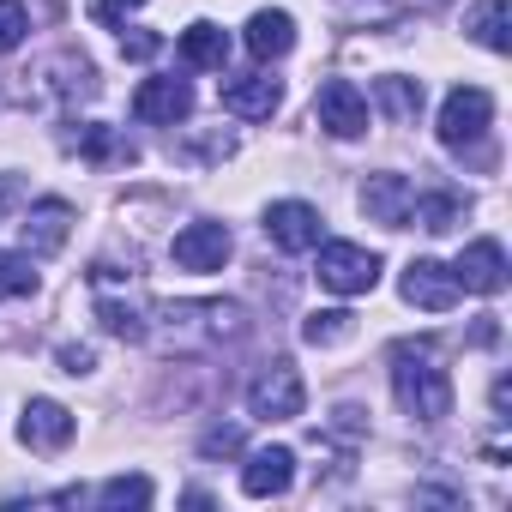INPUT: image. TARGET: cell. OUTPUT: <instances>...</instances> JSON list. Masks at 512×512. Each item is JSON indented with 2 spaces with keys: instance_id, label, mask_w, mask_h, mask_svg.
Wrapping results in <instances>:
<instances>
[{
  "instance_id": "obj_1",
  "label": "cell",
  "mask_w": 512,
  "mask_h": 512,
  "mask_svg": "<svg viewBox=\"0 0 512 512\" xmlns=\"http://www.w3.org/2000/svg\"><path fill=\"white\" fill-rule=\"evenodd\" d=\"M392 398H398V410L416 416V422H446V416H452V374H446L428 350L398 344V350H392Z\"/></svg>"
},
{
  "instance_id": "obj_2",
  "label": "cell",
  "mask_w": 512,
  "mask_h": 512,
  "mask_svg": "<svg viewBox=\"0 0 512 512\" xmlns=\"http://www.w3.org/2000/svg\"><path fill=\"white\" fill-rule=\"evenodd\" d=\"M380 284V253L362 241H326L320 247V290L332 296H368Z\"/></svg>"
},
{
  "instance_id": "obj_3",
  "label": "cell",
  "mask_w": 512,
  "mask_h": 512,
  "mask_svg": "<svg viewBox=\"0 0 512 512\" xmlns=\"http://www.w3.org/2000/svg\"><path fill=\"white\" fill-rule=\"evenodd\" d=\"M247 410L260 416V422H296L302 410H308V386H302V374H296V362H272L260 380L247 386Z\"/></svg>"
},
{
  "instance_id": "obj_4",
  "label": "cell",
  "mask_w": 512,
  "mask_h": 512,
  "mask_svg": "<svg viewBox=\"0 0 512 512\" xmlns=\"http://www.w3.org/2000/svg\"><path fill=\"white\" fill-rule=\"evenodd\" d=\"M488 121H494V97L482 85L446 91V103H440V145L446 151H464V145H476L488 133Z\"/></svg>"
},
{
  "instance_id": "obj_5",
  "label": "cell",
  "mask_w": 512,
  "mask_h": 512,
  "mask_svg": "<svg viewBox=\"0 0 512 512\" xmlns=\"http://www.w3.org/2000/svg\"><path fill=\"white\" fill-rule=\"evenodd\" d=\"M314 121H320L332 139H362V133H368V97H362L350 79H326L320 97H314Z\"/></svg>"
},
{
  "instance_id": "obj_6",
  "label": "cell",
  "mask_w": 512,
  "mask_h": 512,
  "mask_svg": "<svg viewBox=\"0 0 512 512\" xmlns=\"http://www.w3.org/2000/svg\"><path fill=\"white\" fill-rule=\"evenodd\" d=\"M446 272H452V284L470 290V296H500V290H506V247H500L494 235H482V241H470V247L458 253V266H446Z\"/></svg>"
},
{
  "instance_id": "obj_7",
  "label": "cell",
  "mask_w": 512,
  "mask_h": 512,
  "mask_svg": "<svg viewBox=\"0 0 512 512\" xmlns=\"http://www.w3.org/2000/svg\"><path fill=\"white\" fill-rule=\"evenodd\" d=\"M229 253H235V241H229L223 223H187V229L169 241V260H175L181 272H223Z\"/></svg>"
},
{
  "instance_id": "obj_8",
  "label": "cell",
  "mask_w": 512,
  "mask_h": 512,
  "mask_svg": "<svg viewBox=\"0 0 512 512\" xmlns=\"http://www.w3.org/2000/svg\"><path fill=\"white\" fill-rule=\"evenodd\" d=\"M320 211L308 205V199H278L272 211H266V235H272V247H284V253H314L320 247Z\"/></svg>"
},
{
  "instance_id": "obj_9",
  "label": "cell",
  "mask_w": 512,
  "mask_h": 512,
  "mask_svg": "<svg viewBox=\"0 0 512 512\" xmlns=\"http://www.w3.org/2000/svg\"><path fill=\"white\" fill-rule=\"evenodd\" d=\"M73 434H79V416H73L67 404H55V398H31L25 416H19V440H25L31 452H61Z\"/></svg>"
},
{
  "instance_id": "obj_10",
  "label": "cell",
  "mask_w": 512,
  "mask_h": 512,
  "mask_svg": "<svg viewBox=\"0 0 512 512\" xmlns=\"http://www.w3.org/2000/svg\"><path fill=\"white\" fill-rule=\"evenodd\" d=\"M133 115H139L145 127H175V121L193 115V85H187V79H145V85L133 91Z\"/></svg>"
},
{
  "instance_id": "obj_11",
  "label": "cell",
  "mask_w": 512,
  "mask_h": 512,
  "mask_svg": "<svg viewBox=\"0 0 512 512\" xmlns=\"http://www.w3.org/2000/svg\"><path fill=\"white\" fill-rule=\"evenodd\" d=\"M290 482H296V452H290V446H260V452H247V464H241V494L272 500V494H290Z\"/></svg>"
},
{
  "instance_id": "obj_12",
  "label": "cell",
  "mask_w": 512,
  "mask_h": 512,
  "mask_svg": "<svg viewBox=\"0 0 512 512\" xmlns=\"http://www.w3.org/2000/svg\"><path fill=\"white\" fill-rule=\"evenodd\" d=\"M278 103H284V85H278L272 73H241V79L223 85V109H229L235 121H272Z\"/></svg>"
},
{
  "instance_id": "obj_13",
  "label": "cell",
  "mask_w": 512,
  "mask_h": 512,
  "mask_svg": "<svg viewBox=\"0 0 512 512\" xmlns=\"http://www.w3.org/2000/svg\"><path fill=\"white\" fill-rule=\"evenodd\" d=\"M25 253L31 260H43V253H61L67 247V235H73V205L67 199H37L31 211H25Z\"/></svg>"
},
{
  "instance_id": "obj_14",
  "label": "cell",
  "mask_w": 512,
  "mask_h": 512,
  "mask_svg": "<svg viewBox=\"0 0 512 512\" xmlns=\"http://www.w3.org/2000/svg\"><path fill=\"white\" fill-rule=\"evenodd\" d=\"M398 290H404V302L422 308V314H446V308L458 302V284H452V272H446L440 260H410Z\"/></svg>"
},
{
  "instance_id": "obj_15",
  "label": "cell",
  "mask_w": 512,
  "mask_h": 512,
  "mask_svg": "<svg viewBox=\"0 0 512 512\" xmlns=\"http://www.w3.org/2000/svg\"><path fill=\"white\" fill-rule=\"evenodd\" d=\"M247 55L253 61H284L290 49H296V19L284 13V7H260V13H253L247 19Z\"/></svg>"
},
{
  "instance_id": "obj_16",
  "label": "cell",
  "mask_w": 512,
  "mask_h": 512,
  "mask_svg": "<svg viewBox=\"0 0 512 512\" xmlns=\"http://www.w3.org/2000/svg\"><path fill=\"white\" fill-rule=\"evenodd\" d=\"M410 199H416V187H410L404 175H368V181H362V211H368L374 223H386V229H404Z\"/></svg>"
},
{
  "instance_id": "obj_17",
  "label": "cell",
  "mask_w": 512,
  "mask_h": 512,
  "mask_svg": "<svg viewBox=\"0 0 512 512\" xmlns=\"http://www.w3.org/2000/svg\"><path fill=\"white\" fill-rule=\"evenodd\" d=\"M175 49H181V61H187V67H199V73H217V67L229 61V37H223V25H211V19L187 25Z\"/></svg>"
},
{
  "instance_id": "obj_18",
  "label": "cell",
  "mask_w": 512,
  "mask_h": 512,
  "mask_svg": "<svg viewBox=\"0 0 512 512\" xmlns=\"http://www.w3.org/2000/svg\"><path fill=\"white\" fill-rule=\"evenodd\" d=\"M446 0H338V13L350 25H386V19H410V13H440Z\"/></svg>"
},
{
  "instance_id": "obj_19",
  "label": "cell",
  "mask_w": 512,
  "mask_h": 512,
  "mask_svg": "<svg viewBox=\"0 0 512 512\" xmlns=\"http://www.w3.org/2000/svg\"><path fill=\"white\" fill-rule=\"evenodd\" d=\"M374 103L386 109V121L410 127V121L422 115V85H416V79H404V73H386V79H374Z\"/></svg>"
},
{
  "instance_id": "obj_20",
  "label": "cell",
  "mask_w": 512,
  "mask_h": 512,
  "mask_svg": "<svg viewBox=\"0 0 512 512\" xmlns=\"http://www.w3.org/2000/svg\"><path fill=\"white\" fill-rule=\"evenodd\" d=\"M506 25H512V7H506V0H482V7H470V25H464V31H470L482 49L506 55V49H512V31H506Z\"/></svg>"
},
{
  "instance_id": "obj_21",
  "label": "cell",
  "mask_w": 512,
  "mask_h": 512,
  "mask_svg": "<svg viewBox=\"0 0 512 512\" xmlns=\"http://www.w3.org/2000/svg\"><path fill=\"white\" fill-rule=\"evenodd\" d=\"M458 217H464V199L458 193H422V199H410V217L404 223H422L428 235H446Z\"/></svg>"
},
{
  "instance_id": "obj_22",
  "label": "cell",
  "mask_w": 512,
  "mask_h": 512,
  "mask_svg": "<svg viewBox=\"0 0 512 512\" xmlns=\"http://www.w3.org/2000/svg\"><path fill=\"white\" fill-rule=\"evenodd\" d=\"M97 506H109V512H139V506H151V476H109L103 488H97Z\"/></svg>"
},
{
  "instance_id": "obj_23",
  "label": "cell",
  "mask_w": 512,
  "mask_h": 512,
  "mask_svg": "<svg viewBox=\"0 0 512 512\" xmlns=\"http://www.w3.org/2000/svg\"><path fill=\"white\" fill-rule=\"evenodd\" d=\"M37 290V260L31 253H7L0 247V302H19Z\"/></svg>"
},
{
  "instance_id": "obj_24",
  "label": "cell",
  "mask_w": 512,
  "mask_h": 512,
  "mask_svg": "<svg viewBox=\"0 0 512 512\" xmlns=\"http://www.w3.org/2000/svg\"><path fill=\"white\" fill-rule=\"evenodd\" d=\"M350 332H356V320H350L344 308H326V314H308V320H302V338H308V344H344Z\"/></svg>"
},
{
  "instance_id": "obj_25",
  "label": "cell",
  "mask_w": 512,
  "mask_h": 512,
  "mask_svg": "<svg viewBox=\"0 0 512 512\" xmlns=\"http://www.w3.org/2000/svg\"><path fill=\"white\" fill-rule=\"evenodd\" d=\"M97 314H103V332H115V338H127V344H139V338H145L139 308H127V302H97Z\"/></svg>"
},
{
  "instance_id": "obj_26",
  "label": "cell",
  "mask_w": 512,
  "mask_h": 512,
  "mask_svg": "<svg viewBox=\"0 0 512 512\" xmlns=\"http://www.w3.org/2000/svg\"><path fill=\"white\" fill-rule=\"evenodd\" d=\"M31 31V13H25V0H0V55H13Z\"/></svg>"
},
{
  "instance_id": "obj_27",
  "label": "cell",
  "mask_w": 512,
  "mask_h": 512,
  "mask_svg": "<svg viewBox=\"0 0 512 512\" xmlns=\"http://www.w3.org/2000/svg\"><path fill=\"white\" fill-rule=\"evenodd\" d=\"M55 362H61V374H73V380L97 368V356H91V344H61V350H55Z\"/></svg>"
},
{
  "instance_id": "obj_28",
  "label": "cell",
  "mask_w": 512,
  "mask_h": 512,
  "mask_svg": "<svg viewBox=\"0 0 512 512\" xmlns=\"http://www.w3.org/2000/svg\"><path fill=\"white\" fill-rule=\"evenodd\" d=\"M139 7H145V0H91V19H97V25H121V19L139 13Z\"/></svg>"
},
{
  "instance_id": "obj_29",
  "label": "cell",
  "mask_w": 512,
  "mask_h": 512,
  "mask_svg": "<svg viewBox=\"0 0 512 512\" xmlns=\"http://www.w3.org/2000/svg\"><path fill=\"white\" fill-rule=\"evenodd\" d=\"M199 452H205V458H217V452H241V428H205Z\"/></svg>"
},
{
  "instance_id": "obj_30",
  "label": "cell",
  "mask_w": 512,
  "mask_h": 512,
  "mask_svg": "<svg viewBox=\"0 0 512 512\" xmlns=\"http://www.w3.org/2000/svg\"><path fill=\"white\" fill-rule=\"evenodd\" d=\"M157 49H163V43H157L151 31H139V37H121V55H133V61H151Z\"/></svg>"
},
{
  "instance_id": "obj_31",
  "label": "cell",
  "mask_w": 512,
  "mask_h": 512,
  "mask_svg": "<svg viewBox=\"0 0 512 512\" xmlns=\"http://www.w3.org/2000/svg\"><path fill=\"white\" fill-rule=\"evenodd\" d=\"M13 193H19V181H13V175H0V205H7Z\"/></svg>"
}]
</instances>
